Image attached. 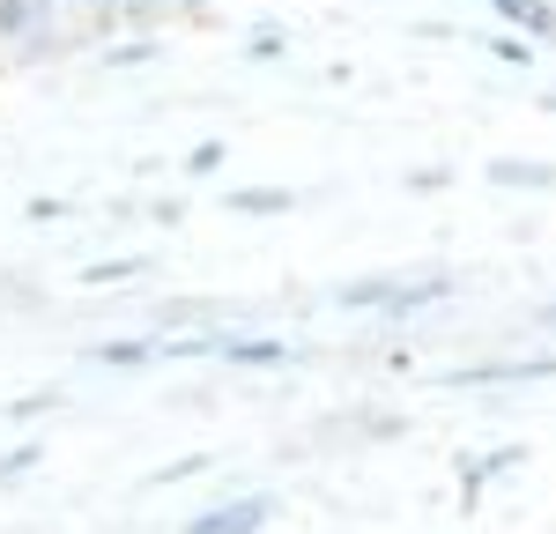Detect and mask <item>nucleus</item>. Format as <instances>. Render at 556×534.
I'll return each mask as SVG.
<instances>
[{
	"label": "nucleus",
	"mask_w": 556,
	"mask_h": 534,
	"mask_svg": "<svg viewBox=\"0 0 556 534\" xmlns=\"http://www.w3.org/2000/svg\"><path fill=\"white\" fill-rule=\"evenodd\" d=\"M542 319H549V327H556V305H549V312H542Z\"/></svg>",
	"instance_id": "f8f14e48"
},
{
	"label": "nucleus",
	"mask_w": 556,
	"mask_h": 534,
	"mask_svg": "<svg viewBox=\"0 0 556 534\" xmlns=\"http://www.w3.org/2000/svg\"><path fill=\"white\" fill-rule=\"evenodd\" d=\"M97 356H104V364H141V356H149V342H104Z\"/></svg>",
	"instance_id": "6e6552de"
},
{
	"label": "nucleus",
	"mask_w": 556,
	"mask_h": 534,
	"mask_svg": "<svg viewBox=\"0 0 556 534\" xmlns=\"http://www.w3.org/2000/svg\"><path fill=\"white\" fill-rule=\"evenodd\" d=\"M230 364H282V342H223Z\"/></svg>",
	"instance_id": "423d86ee"
},
{
	"label": "nucleus",
	"mask_w": 556,
	"mask_h": 534,
	"mask_svg": "<svg viewBox=\"0 0 556 534\" xmlns=\"http://www.w3.org/2000/svg\"><path fill=\"white\" fill-rule=\"evenodd\" d=\"M134 15H149V8H186V0H127Z\"/></svg>",
	"instance_id": "9b49d317"
},
{
	"label": "nucleus",
	"mask_w": 556,
	"mask_h": 534,
	"mask_svg": "<svg viewBox=\"0 0 556 534\" xmlns=\"http://www.w3.org/2000/svg\"><path fill=\"white\" fill-rule=\"evenodd\" d=\"M505 23H519V30H534V38H549L556 44V8L549 0H490Z\"/></svg>",
	"instance_id": "f03ea898"
},
{
	"label": "nucleus",
	"mask_w": 556,
	"mask_h": 534,
	"mask_svg": "<svg viewBox=\"0 0 556 534\" xmlns=\"http://www.w3.org/2000/svg\"><path fill=\"white\" fill-rule=\"evenodd\" d=\"M267 512H275V497H238L223 512H201L186 534H253V527H267Z\"/></svg>",
	"instance_id": "f257e3e1"
},
{
	"label": "nucleus",
	"mask_w": 556,
	"mask_h": 534,
	"mask_svg": "<svg viewBox=\"0 0 556 534\" xmlns=\"http://www.w3.org/2000/svg\"><path fill=\"white\" fill-rule=\"evenodd\" d=\"M230 208H245V216H282L290 193H275V186H245V193H230Z\"/></svg>",
	"instance_id": "20e7f679"
},
{
	"label": "nucleus",
	"mask_w": 556,
	"mask_h": 534,
	"mask_svg": "<svg viewBox=\"0 0 556 534\" xmlns=\"http://www.w3.org/2000/svg\"><path fill=\"white\" fill-rule=\"evenodd\" d=\"M30 460H38V445H15V453H8V460H0V475H23V468H30Z\"/></svg>",
	"instance_id": "9d476101"
},
{
	"label": "nucleus",
	"mask_w": 556,
	"mask_h": 534,
	"mask_svg": "<svg viewBox=\"0 0 556 534\" xmlns=\"http://www.w3.org/2000/svg\"><path fill=\"white\" fill-rule=\"evenodd\" d=\"M393 290H401V275H371V282H349L342 305H393Z\"/></svg>",
	"instance_id": "39448f33"
},
{
	"label": "nucleus",
	"mask_w": 556,
	"mask_h": 534,
	"mask_svg": "<svg viewBox=\"0 0 556 534\" xmlns=\"http://www.w3.org/2000/svg\"><path fill=\"white\" fill-rule=\"evenodd\" d=\"M497 186H534V193H556V164H513V156H497L490 164Z\"/></svg>",
	"instance_id": "7ed1b4c3"
},
{
	"label": "nucleus",
	"mask_w": 556,
	"mask_h": 534,
	"mask_svg": "<svg viewBox=\"0 0 556 534\" xmlns=\"http://www.w3.org/2000/svg\"><path fill=\"white\" fill-rule=\"evenodd\" d=\"M141 275V260H104V267H83V282H127Z\"/></svg>",
	"instance_id": "0eeeda50"
},
{
	"label": "nucleus",
	"mask_w": 556,
	"mask_h": 534,
	"mask_svg": "<svg viewBox=\"0 0 556 534\" xmlns=\"http://www.w3.org/2000/svg\"><path fill=\"white\" fill-rule=\"evenodd\" d=\"M186 164H193V171H215V164H223V141H201V149H193Z\"/></svg>",
	"instance_id": "1a4fd4ad"
}]
</instances>
